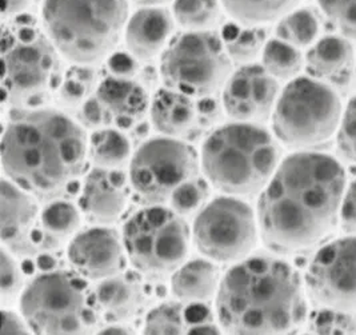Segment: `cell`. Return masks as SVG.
<instances>
[{
    "instance_id": "7c38bea8",
    "label": "cell",
    "mask_w": 356,
    "mask_h": 335,
    "mask_svg": "<svg viewBox=\"0 0 356 335\" xmlns=\"http://www.w3.org/2000/svg\"><path fill=\"white\" fill-rule=\"evenodd\" d=\"M200 157L183 139L155 137L140 144L130 160L131 190L145 206H167L183 183L199 176Z\"/></svg>"
},
{
    "instance_id": "6da1fadb",
    "label": "cell",
    "mask_w": 356,
    "mask_h": 335,
    "mask_svg": "<svg viewBox=\"0 0 356 335\" xmlns=\"http://www.w3.org/2000/svg\"><path fill=\"white\" fill-rule=\"evenodd\" d=\"M346 171L331 155L299 151L280 162L258 202L260 238L279 253L324 238L339 221Z\"/></svg>"
},
{
    "instance_id": "ba28073f",
    "label": "cell",
    "mask_w": 356,
    "mask_h": 335,
    "mask_svg": "<svg viewBox=\"0 0 356 335\" xmlns=\"http://www.w3.org/2000/svg\"><path fill=\"white\" fill-rule=\"evenodd\" d=\"M127 260L146 276L172 275L188 259L193 234L186 218L168 206H145L123 224Z\"/></svg>"
},
{
    "instance_id": "30bf717a",
    "label": "cell",
    "mask_w": 356,
    "mask_h": 335,
    "mask_svg": "<svg viewBox=\"0 0 356 335\" xmlns=\"http://www.w3.org/2000/svg\"><path fill=\"white\" fill-rule=\"evenodd\" d=\"M232 74V61L213 31H184L171 40L161 58L167 88L194 99L215 95Z\"/></svg>"
},
{
    "instance_id": "b9f144b4",
    "label": "cell",
    "mask_w": 356,
    "mask_h": 335,
    "mask_svg": "<svg viewBox=\"0 0 356 335\" xmlns=\"http://www.w3.org/2000/svg\"><path fill=\"white\" fill-rule=\"evenodd\" d=\"M196 107H197V123L203 126L213 125L220 115V109L215 102V99H212V96L199 99L196 102Z\"/></svg>"
},
{
    "instance_id": "8fae6325",
    "label": "cell",
    "mask_w": 356,
    "mask_h": 335,
    "mask_svg": "<svg viewBox=\"0 0 356 335\" xmlns=\"http://www.w3.org/2000/svg\"><path fill=\"white\" fill-rule=\"evenodd\" d=\"M191 234L200 256L232 266L252 256L260 235L258 217L243 198L220 195L195 215Z\"/></svg>"
},
{
    "instance_id": "f1b7e54d",
    "label": "cell",
    "mask_w": 356,
    "mask_h": 335,
    "mask_svg": "<svg viewBox=\"0 0 356 335\" xmlns=\"http://www.w3.org/2000/svg\"><path fill=\"white\" fill-rule=\"evenodd\" d=\"M305 58L300 49L282 39H271L261 52V65L276 80H292L302 71Z\"/></svg>"
},
{
    "instance_id": "7a4b0ae2",
    "label": "cell",
    "mask_w": 356,
    "mask_h": 335,
    "mask_svg": "<svg viewBox=\"0 0 356 335\" xmlns=\"http://www.w3.org/2000/svg\"><path fill=\"white\" fill-rule=\"evenodd\" d=\"M3 132L6 178L39 202L65 198L86 171L88 138L84 127L54 109L23 110Z\"/></svg>"
},
{
    "instance_id": "7402d4cb",
    "label": "cell",
    "mask_w": 356,
    "mask_h": 335,
    "mask_svg": "<svg viewBox=\"0 0 356 335\" xmlns=\"http://www.w3.org/2000/svg\"><path fill=\"white\" fill-rule=\"evenodd\" d=\"M149 119L152 127L163 137L181 139L197 123L196 100L175 90L162 88L149 103Z\"/></svg>"
},
{
    "instance_id": "5b68a950",
    "label": "cell",
    "mask_w": 356,
    "mask_h": 335,
    "mask_svg": "<svg viewBox=\"0 0 356 335\" xmlns=\"http://www.w3.org/2000/svg\"><path fill=\"white\" fill-rule=\"evenodd\" d=\"M129 0H43V29L67 61L94 65L108 58L129 20Z\"/></svg>"
},
{
    "instance_id": "4fadbf2b",
    "label": "cell",
    "mask_w": 356,
    "mask_h": 335,
    "mask_svg": "<svg viewBox=\"0 0 356 335\" xmlns=\"http://www.w3.org/2000/svg\"><path fill=\"white\" fill-rule=\"evenodd\" d=\"M305 288L323 307L356 310V235H346L322 246L308 265Z\"/></svg>"
},
{
    "instance_id": "f35d334b",
    "label": "cell",
    "mask_w": 356,
    "mask_h": 335,
    "mask_svg": "<svg viewBox=\"0 0 356 335\" xmlns=\"http://www.w3.org/2000/svg\"><path fill=\"white\" fill-rule=\"evenodd\" d=\"M339 222L347 235H356V179L351 182L343 194Z\"/></svg>"
},
{
    "instance_id": "d6a6232c",
    "label": "cell",
    "mask_w": 356,
    "mask_h": 335,
    "mask_svg": "<svg viewBox=\"0 0 356 335\" xmlns=\"http://www.w3.org/2000/svg\"><path fill=\"white\" fill-rule=\"evenodd\" d=\"M209 185L210 183L206 179L196 176L179 186L171 195L167 206L183 218L197 214L209 202Z\"/></svg>"
},
{
    "instance_id": "4dcf8cb0",
    "label": "cell",
    "mask_w": 356,
    "mask_h": 335,
    "mask_svg": "<svg viewBox=\"0 0 356 335\" xmlns=\"http://www.w3.org/2000/svg\"><path fill=\"white\" fill-rule=\"evenodd\" d=\"M94 88L97 90L94 70L90 65L75 64L65 71L56 93L65 109H75L92 96Z\"/></svg>"
},
{
    "instance_id": "f6af8a7d",
    "label": "cell",
    "mask_w": 356,
    "mask_h": 335,
    "mask_svg": "<svg viewBox=\"0 0 356 335\" xmlns=\"http://www.w3.org/2000/svg\"><path fill=\"white\" fill-rule=\"evenodd\" d=\"M187 335H223L220 326H213V323H197Z\"/></svg>"
},
{
    "instance_id": "d590c367",
    "label": "cell",
    "mask_w": 356,
    "mask_h": 335,
    "mask_svg": "<svg viewBox=\"0 0 356 335\" xmlns=\"http://www.w3.org/2000/svg\"><path fill=\"white\" fill-rule=\"evenodd\" d=\"M324 15L346 38L356 39V0H318Z\"/></svg>"
},
{
    "instance_id": "44dd1931",
    "label": "cell",
    "mask_w": 356,
    "mask_h": 335,
    "mask_svg": "<svg viewBox=\"0 0 356 335\" xmlns=\"http://www.w3.org/2000/svg\"><path fill=\"white\" fill-rule=\"evenodd\" d=\"M81 212L79 206L60 198L49 201L40 210L39 224L35 233L36 254L56 251L81 231Z\"/></svg>"
},
{
    "instance_id": "836d02e7",
    "label": "cell",
    "mask_w": 356,
    "mask_h": 335,
    "mask_svg": "<svg viewBox=\"0 0 356 335\" xmlns=\"http://www.w3.org/2000/svg\"><path fill=\"white\" fill-rule=\"evenodd\" d=\"M29 282L24 279L23 269L17 256L1 247L0 253V297L3 306H8L20 299Z\"/></svg>"
},
{
    "instance_id": "f546056e",
    "label": "cell",
    "mask_w": 356,
    "mask_h": 335,
    "mask_svg": "<svg viewBox=\"0 0 356 335\" xmlns=\"http://www.w3.org/2000/svg\"><path fill=\"white\" fill-rule=\"evenodd\" d=\"M319 33V22L312 11L307 8L292 10L279 19L276 36L295 47L311 46Z\"/></svg>"
},
{
    "instance_id": "484cf974",
    "label": "cell",
    "mask_w": 356,
    "mask_h": 335,
    "mask_svg": "<svg viewBox=\"0 0 356 335\" xmlns=\"http://www.w3.org/2000/svg\"><path fill=\"white\" fill-rule=\"evenodd\" d=\"M222 7L234 22L257 26L275 22L295 8L299 0H220Z\"/></svg>"
},
{
    "instance_id": "1f68e13d",
    "label": "cell",
    "mask_w": 356,
    "mask_h": 335,
    "mask_svg": "<svg viewBox=\"0 0 356 335\" xmlns=\"http://www.w3.org/2000/svg\"><path fill=\"white\" fill-rule=\"evenodd\" d=\"M142 335H187L180 302H163L152 307L147 313Z\"/></svg>"
},
{
    "instance_id": "9a60e30c",
    "label": "cell",
    "mask_w": 356,
    "mask_h": 335,
    "mask_svg": "<svg viewBox=\"0 0 356 335\" xmlns=\"http://www.w3.org/2000/svg\"><path fill=\"white\" fill-rule=\"evenodd\" d=\"M126 259L122 234L113 226L81 230L67 244L71 272L90 282H100L123 272Z\"/></svg>"
},
{
    "instance_id": "60d3db41",
    "label": "cell",
    "mask_w": 356,
    "mask_h": 335,
    "mask_svg": "<svg viewBox=\"0 0 356 335\" xmlns=\"http://www.w3.org/2000/svg\"><path fill=\"white\" fill-rule=\"evenodd\" d=\"M1 335H33L22 315L10 309L1 311Z\"/></svg>"
},
{
    "instance_id": "ee69618b",
    "label": "cell",
    "mask_w": 356,
    "mask_h": 335,
    "mask_svg": "<svg viewBox=\"0 0 356 335\" xmlns=\"http://www.w3.org/2000/svg\"><path fill=\"white\" fill-rule=\"evenodd\" d=\"M97 335H136L126 323H108L97 330Z\"/></svg>"
},
{
    "instance_id": "277c9868",
    "label": "cell",
    "mask_w": 356,
    "mask_h": 335,
    "mask_svg": "<svg viewBox=\"0 0 356 335\" xmlns=\"http://www.w3.org/2000/svg\"><path fill=\"white\" fill-rule=\"evenodd\" d=\"M204 179L223 195L250 198L264 190L280 164V148L267 128L231 122L210 132L200 148Z\"/></svg>"
},
{
    "instance_id": "7dc6e473",
    "label": "cell",
    "mask_w": 356,
    "mask_h": 335,
    "mask_svg": "<svg viewBox=\"0 0 356 335\" xmlns=\"http://www.w3.org/2000/svg\"><path fill=\"white\" fill-rule=\"evenodd\" d=\"M302 335H316V334H309V333H306V334H302Z\"/></svg>"
},
{
    "instance_id": "e0dca14e",
    "label": "cell",
    "mask_w": 356,
    "mask_h": 335,
    "mask_svg": "<svg viewBox=\"0 0 356 335\" xmlns=\"http://www.w3.org/2000/svg\"><path fill=\"white\" fill-rule=\"evenodd\" d=\"M39 201L17 183L3 176L0 196V237L3 247L20 256H33L35 233L39 224Z\"/></svg>"
},
{
    "instance_id": "bcb514c9",
    "label": "cell",
    "mask_w": 356,
    "mask_h": 335,
    "mask_svg": "<svg viewBox=\"0 0 356 335\" xmlns=\"http://www.w3.org/2000/svg\"><path fill=\"white\" fill-rule=\"evenodd\" d=\"M132 1L140 7H163L171 0H132Z\"/></svg>"
},
{
    "instance_id": "83f0119b",
    "label": "cell",
    "mask_w": 356,
    "mask_h": 335,
    "mask_svg": "<svg viewBox=\"0 0 356 335\" xmlns=\"http://www.w3.org/2000/svg\"><path fill=\"white\" fill-rule=\"evenodd\" d=\"M220 0H174L172 16L186 31H211L222 15Z\"/></svg>"
},
{
    "instance_id": "74e56055",
    "label": "cell",
    "mask_w": 356,
    "mask_h": 335,
    "mask_svg": "<svg viewBox=\"0 0 356 335\" xmlns=\"http://www.w3.org/2000/svg\"><path fill=\"white\" fill-rule=\"evenodd\" d=\"M79 120L83 127L92 128V130L111 126L108 114L95 95L91 96L88 100H86L81 104L79 110Z\"/></svg>"
},
{
    "instance_id": "d4e9b609",
    "label": "cell",
    "mask_w": 356,
    "mask_h": 335,
    "mask_svg": "<svg viewBox=\"0 0 356 335\" xmlns=\"http://www.w3.org/2000/svg\"><path fill=\"white\" fill-rule=\"evenodd\" d=\"M132 158L130 138L123 130L107 126L99 128L88 138V159L94 167L122 170Z\"/></svg>"
},
{
    "instance_id": "8992f818",
    "label": "cell",
    "mask_w": 356,
    "mask_h": 335,
    "mask_svg": "<svg viewBox=\"0 0 356 335\" xmlns=\"http://www.w3.org/2000/svg\"><path fill=\"white\" fill-rule=\"evenodd\" d=\"M60 52L31 16H17L3 27V93L22 110L40 109L58 91L62 79Z\"/></svg>"
},
{
    "instance_id": "ac0fdd59",
    "label": "cell",
    "mask_w": 356,
    "mask_h": 335,
    "mask_svg": "<svg viewBox=\"0 0 356 335\" xmlns=\"http://www.w3.org/2000/svg\"><path fill=\"white\" fill-rule=\"evenodd\" d=\"M172 13L164 7H140L129 17L123 39L127 51L139 62H151L171 43L175 30Z\"/></svg>"
},
{
    "instance_id": "5bb4252c",
    "label": "cell",
    "mask_w": 356,
    "mask_h": 335,
    "mask_svg": "<svg viewBox=\"0 0 356 335\" xmlns=\"http://www.w3.org/2000/svg\"><path fill=\"white\" fill-rule=\"evenodd\" d=\"M279 94V81L261 64H243L227 80L222 106L234 122L260 125L273 116Z\"/></svg>"
},
{
    "instance_id": "2e32d148",
    "label": "cell",
    "mask_w": 356,
    "mask_h": 335,
    "mask_svg": "<svg viewBox=\"0 0 356 335\" xmlns=\"http://www.w3.org/2000/svg\"><path fill=\"white\" fill-rule=\"evenodd\" d=\"M130 179L122 170L92 167L83 178L79 203L81 215L92 226H113L126 212Z\"/></svg>"
},
{
    "instance_id": "603a6c76",
    "label": "cell",
    "mask_w": 356,
    "mask_h": 335,
    "mask_svg": "<svg viewBox=\"0 0 356 335\" xmlns=\"http://www.w3.org/2000/svg\"><path fill=\"white\" fill-rule=\"evenodd\" d=\"M222 276L218 263L210 259H187L171 275V293L180 304H209L215 301Z\"/></svg>"
},
{
    "instance_id": "d6986e66",
    "label": "cell",
    "mask_w": 356,
    "mask_h": 335,
    "mask_svg": "<svg viewBox=\"0 0 356 335\" xmlns=\"http://www.w3.org/2000/svg\"><path fill=\"white\" fill-rule=\"evenodd\" d=\"M91 294L97 315L108 323L129 322L146 304V293L138 272H119L97 282Z\"/></svg>"
},
{
    "instance_id": "7bdbcfd3",
    "label": "cell",
    "mask_w": 356,
    "mask_h": 335,
    "mask_svg": "<svg viewBox=\"0 0 356 335\" xmlns=\"http://www.w3.org/2000/svg\"><path fill=\"white\" fill-rule=\"evenodd\" d=\"M1 3L3 17L11 20L17 16L24 15V11L29 8L31 0H1Z\"/></svg>"
},
{
    "instance_id": "ab89813d",
    "label": "cell",
    "mask_w": 356,
    "mask_h": 335,
    "mask_svg": "<svg viewBox=\"0 0 356 335\" xmlns=\"http://www.w3.org/2000/svg\"><path fill=\"white\" fill-rule=\"evenodd\" d=\"M139 61L135 59L130 52H113L107 59V68L110 75L116 78L134 79L139 70Z\"/></svg>"
},
{
    "instance_id": "9c48e42d",
    "label": "cell",
    "mask_w": 356,
    "mask_h": 335,
    "mask_svg": "<svg viewBox=\"0 0 356 335\" xmlns=\"http://www.w3.org/2000/svg\"><path fill=\"white\" fill-rule=\"evenodd\" d=\"M341 114L339 95L328 83L298 77L279 94L271 116L274 135L292 148H309L338 131Z\"/></svg>"
},
{
    "instance_id": "3957f363",
    "label": "cell",
    "mask_w": 356,
    "mask_h": 335,
    "mask_svg": "<svg viewBox=\"0 0 356 335\" xmlns=\"http://www.w3.org/2000/svg\"><path fill=\"white\" fill-rule=\"evenodd\" d=\"M215 311L225 335H290L307 317L306 288L284 259L252 254L222 276Z\"/></svg>"
},
{
    "instance_id": "52a82bcc",
    "label": "cell",
    "mask_w": 356,
    "mask_h": 335,
    "mask_svg": "<svg viewBox=\"0 0 356 335\" xmlns=\"http://www.w3.org/2000/svg\"><path fill=\"white\" fill-rule=\"evenodd\" d=\"M19 309L33 335H97L99 330L92 294L71 270L36 275L24 288Z\"/></svg>"
},
{
    "instance_id": "e575fe53",
    "label": "cell",
    "mask_w": 356,
    "mask_h": 335,
    "mask_svg": "<svg viewBox=\"0 0 356 335\" xmlns=\"http://www.w3.org/2000/svg\"><path fill=\"white\" fill-rule=\"evenodd\" d=\"M314 334L356 335V317L351 311L323 307L312 320Z\"/></svg>"
},
{
    "instance_id": "4316f807",
    "label": "cell",
    "mask_w": 356,
    "mask_h": 335,
    "mask_svg": "<svg viewBox=\"0 0 356 335\" xmlns=\"http://www.w3.org/2000/svg\"><path fill=\"white\" fill-rule=\"evenodd\" d=\"M220 38L229 59L241 64L252 63L267 43L261 27L244 26L236 22L226 24Z\"/></svg>"
},
{
    "instance_id": "cb8c5ba5",
    "label": "cell",
    "mask_w": 356,
    "mask_h": 335,
    "mask_svg": "<svg viewBox=\"0 0 356 335\" xmlns=\"http://www.w3.org/2000/svg\"><path fill=\"white\" fill-rule=\"evenodd\" d=\"M306 64L312 78L344 84L351 77L354 48L347 38L328 35L308 49Z\"/></svg>"
},
{
    "instance_id": "8d00e7d4",
    "label": "cell",
    "mask_w": 356,
    "mask_h": 335,
    "mask_svg": "<svg viewBox=\"0 0 356 335\" xmlns=\"http://www.w3.org/2000/svg\"><path fill=\"white\" fill-rule=\"evenodd\" d=\"M337 148L340 157L356 164V96L346 106L337 131Z\"/></svg>"
},
{
    "instance_id": "ffe728a7",
    "label": "cell",
    "mask_w": 356,
    "mask_h": 335,
    "mask_svg": "<svg viewBox=\"0 0 356 335\" xmlns=\"http://www.w3.org/2000/svg\"><path fill=\"white\" fill-rule=\"evenodd\" d=\"M94 95L106 109L113 127H136L149 112L147 90L135 79L107 75L97 83Z\"/></svg>"
}]
</instances>
